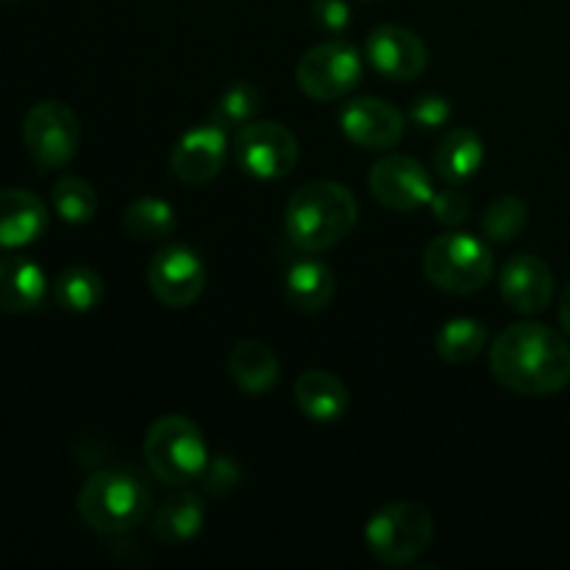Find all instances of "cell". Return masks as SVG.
Segmentation results:
<instances>
[{"label": "cell", "mask_w": 570, "mask_h": 570, "mask_svg": "<svg viewBox=\"0 0 570 570\" xmlns=\"http://www.w3.org/2000/svg\"><path fill=\"white\" fill-rule=\"evenodd\" d=\"M490 371L510 393L554 395L570 384V345L546 323H512L490 345Z\"/></svg>", "instance_id": "cell-1"}, {"label": "cell", "mask_w": 570, "mask_h": 570, "mask_svg": "<svg viewBox=\"0 0 570 570\" xmlns=\"http://www.w3.org/2000/svg\"><path fill=\"white\" fill-rule=\"evenodd\" d=\"M360 220V204L348 187L328 178L301 184L284 206L289 243L304 254H321L343 243Z\"/></svg>", "instance_id": "cell-2"}, {"label": "cell", "mask_w": 570, "mask_h": 570, "mask_svg": "<svg viewBox=\"0 0 570 570\" xmlns=\"http://www.w3.org/2000/svg\"><path fill=\"white\" fill-rule=\"evenodd\" d=\"M148 488L131 473L95 471L78 490V515L98 534H126L150 515Z\"/></svg>", "instance_id": "cell-3"}, {"label": "cell", "mask_w": 570, "mask_h": 570, "mask_svg": "<svg viewBox=\"0 0 570 570\" xmlns=\"http://www.w3.org/2000/svg\"><path fill=\"white\" fill-rule=\"evenodd\" d=\"M142 454L154 476L176 488L200 482L212 460L204 432L184 415H165L154 421L145 434Z\"/></svg>", "instance_id": "cell-4"}, {"label": "cell", "mask_w": 570, "mask_h": 570, "mask_svg": "<svg viewBox=\"0 0 570 570\" xmlns=\"http://www.w3.org/2000/svg\"><path fill=\"white\" fill-rule=\"evenodd\" d=\"M493 250L473 234L449 232L434 237L423 250V273L438 289L473 295L493 278Z\"/></svg>", "instance_id": "cell-5"}, {"label": "cell", "mask_w": 570, "mask_h": 570, "mask_svg": "<svg viewBox=\"0 0 570 570\" xmlns=\"http://www.w3.org/2000/svg\"><path fill=\"white\" fill-rule=\"evenodd\" d=\"M434 540V518L417 501L384 504L365 527V546L376 562L404 568L415 562Z\"/></svg>", "instance_id": "cell-6"}, {"label": "cell", "mask_w": 570, "mask_h": 570, "mask_svg": "<svg viewBox=\"0 0 570 570\" xmlns=\"http://www.w3.org/2000/svg\"><path fill=\"white\" fill-rule=\"evenodd\" d=\"M22 145L39 170L67 167L81 145V122L65 100H39L22 120Z\"/></svg>", "instance_id": "cell-7"}, {"label": "cell", "mask_w": 570, "mask_h": 570, "mask_svg": "<svg viewBox=\"0 0 570 570\" xmlns=\"http://www.w3.org/2000/svg\"><path fill=\"white\" fill-rule=\"evenodd\" d=\"M362 72H365V65H362L360 50L343 39H332L301 56L295 67V81L306 98L328 104V100H340L354 92L362 81Z\"/></svg>", "instance_id": "cell-8"}, {"label": "cell", "mask_w": 570, "mask_h": 570, "mask_svg": "<svg viewBox=\"0 0 570 570\" xmlns=\"http://www.w3.org/2000/svg\"><path fill=\"white\" fill-rule=\"evenodd\" d=\"M234 159L259 181H278L298 165V139L276 120H254L234 137Z\"/></svg>", "instance_id": "cell-9"}, {"label": "cell", "mask_w": 570, "mask_h": 570, "mask_svg": "<svg viewBox=\"0 0 570 570\" xmlns=\"http://www.w3.org/2000/svg\"><path fill=\"white\" fill-rule=\"evenodd\" d=\"M148 284L159 304L187 309L206 289L204 259L189 245H165L150 259Z\"/></svg>", "instance_id": "cell-10"}, {"label": "cell", "mask_w": 570, "mask_h": 570, "mask_svg": "<svg viewBox=\"0 0 570 570\" xmlns=\"http://www.w3.org/2000/svg\"><path fill=\"white\" fill-rule=\"evenodd\" d=\"M371 195L390 212H415L429 206L434 189L432 176L417 159L404 154L382 156L367 176Z\"/></svg>", "instance_id": "cell-11"}, {"label": "cell", "mask_w": 570, "mask_h": 570, "mask_svg": "<svg viewBox=\"0 0 570 570\" xmlns=\"http://www.w3.org/2000/svg\"><path fill=\"white\" fill-rule=\"evenodd\" d=\"M365 56L379 76L390 81H415L429 65V48L404 26H379L367 33Z\"/></svg>", "instance_id": "cell-12"}, {"label": "cell", "mask_w": 570, "mask_h": 570, "mask_svg": "<svg viewBox=\"0 0 570 570\" xmlns=\"http://www.w3.org/2000/svg\"><path fill=\"white\" fill-rule=\"evenodd\" d=\"M345 139L365 150H390L404 139L406 120L382 98H354L340 109Z\"/></svg>", "instance_id": "cell-13"}, {"label": "cell", "mask_w": 570, "mask_h": 570, "mask_svg": "<svg viewBox=\"0 0 570 570\" xmlns=\"http://www.w3.org/2000/svg\"><path fill=\"white\" fill-rule=\"evenodd\" d=\"M228 156V137L220 126L206 122V126L189 128L181 134L170 154V170L181 184L198 187L209 184L212 178L220 176L223 165Z\"/></svg>", "instance_id": "cell-14"}, {"label": "cell", "mask_w": 570, "mask_h": 570, "mask_svg": "<svg viewBox=\"0 0 570 570\" xmlns=\"http://www.w3.org/2000/svg\"><path fill=\"white\" fill-rule=\"evenodd\" d=\"M499 293L510 309L521 315H540L554 298V273L540 256L518 254L501 267Z\"/></svg>", "instance_id": "cell-15"}, {"label": "cell", "mask_w": 570, "mask_h": 570, "mask_svg": "<svg viewBox=\"0 0 570 570\" xmlns=\"http://www.w3.org/2000/svg\"><path fill=\"white\" fill-rule=\"evenodd\" d=\"M48 206L28 189H0V250L37 243L48 232Z\"/></svg>", "instance_id": "cell-16"}, {"label": "cell", "mask_w": 570, "mask_h": 570, "mask_svg": "<svg viewBox=\"0 0 570 570\" xmlns=\"http://www.w3.org/2000/svg\"><path fill=\"white\" fill-rule=\"evenodd\" d=\"M48 295V276L28 256L0 259V315L33 312Z\"/></svg>", "instance_id": "cell-17"}, {"label": "cell", "mask_w": 570, "mask_h": 570, "mask_svg": "<svg viewBox=\"0 0 570 570\" xmlns=\"http://www.w3.org/2000/svg\"><path fill=\"white\" fill-rule=\"evenodd\" d=\"M295 404L304 412L309 421L317 423H334L351 410V393L343 384V379H337L328 371H304L295 379Z\"/></svg>", "instance_id": "cell-18"}, {"label": "cell", "mask_w": 570, "mask_h": 570, "mask_svg": "<svg viewBox=\"0 0 570 570\" xmlns=\"http://www.w3.org/2000/svg\"><path fill=\"white\" fill-rule=\"evenodd\" d=\"M284 295L293 309L315 315L323 312L334 298V273L332 267L323 265L321 259L301 256L287 267L284 276Z\"/></svg>", "instance_id": "cell-19"}, {"label": "cell", "mask_w": 570, "mask_h": 570, "mask_svg": "<svg viewBox=\"0 0 570 570\" xmlns=\"http://www.w3.org/2000/svg\"><path fill=\"white\" fill-rule=\"evenodd\" d=\"M484 142L473 128H451L443 134L434 150V170L443 181L465 184L482 170Z\"/></svg>", "instance_id": "cell-20"}, {"label": "cell", "mask_w": 570, "mask_h": 570, "mask_svg": "<svg viewBox=\"0 0 570 570\" xmlns=\"http://www.w3.org/2000/svg\"><path fill=\"white\" fill-rule=\"evenodd\" d=\"M234 384L248 395H265L278 382V356L262 340H239L228 356Z\"/></svg>", "instance_id": "cell-21"}, {"label": "cell", "mask_w": 570, "mask_h": 570, "mask_svg": "<svg viewBox=\"0 0 570 570\" xmlns=\"http://www.w3.org/2000/svg\"><path fill=\"white\" fill-rule=\"evenodd\" d=\"M206 510L200 495L181 490V493L165 499V504H159L154 515V538L161 546H181L189 543L193 538H198L200 529H204Z\"/></svg>", "instance_id": "cell-22"}, {"label": "cell", "mask_w": 570, "mask_h": 570, "mask_svg": "<svg viewBox=\"0 0 570 570\" xmlns=\"http://www.w3.org/2000/svg\"><path fill=\"white\" fill-rule=\"evenodd\" d=\"M490 332L482 321L476 317H451L440 326L438 337H434V348L438 356L449 365H465L473 362L484 348H488Z\"/></svg>", "instance_id": "cell-23"}, {"label": "cell", "mask_w": 570, "mask_h": 570, "mask_svg": "<svg viewBox=\"0 0 570 570\" xmlns=\"http://www.w3.org/2000/svg\"><path fill=\"white\" fill-rule=\"evenodd\" d=\"M178 228L176 209L161 198H137L122 212V232L139 243L173 237Z\"/></svg>", "instance_id": "cell-24"}, {"label": "cell", "mask_w": 570, "mask_h": 570, "mask_svg": "<svg viewBox=\"0 0 570 570\" xmlns=\"http://www.w3.org/2000/svg\"><path fill=\"white\" fill-rule=\"evenodd\" d=\"M56 304L67 312H92L98 309L106 295V284L92 267H67L59 273L53 284Z\"/></svg>", "instance_id": "cell-25"}, {"label": "cell", "mask_w": 570, "mask_h": 570, "mask_svg": "<svg viewBox=\"0 0 570 570\" xmlns=\"http://www.w3.org/2000/svg\"><path fill=\"white\" fill-rule=\"evenodd\" d=\"M50 200H53L56 215L72 226H83L98 212V195H95L92 184L81 176H61L53 184Z\"/></svg>", "instance_id": "cell-26"}, {"label": "cell", "mask_w": 570, "mask_h": 570, "mask_svg": "<svg viewBox=\"0 0 570 570\" xmlns=\"http://www.w3.org/2000/svg\"><path fill=\"white\" fill-rule=\"evenodd\" d=\"M262 92L248 81H237L226 89V92L217 98V104L212 106L209 120L215 126H220L223 131H239L243 126L254 122L256 111H259Z\"/></svg>", "instance_id": "cell-27"}, {"label": "cell", "mask_w": 570, "mask_h": 570, "mask_svg": "<svg viewBox=\"0 0 570 570\" xmlns=\"http://www.w3.org/2000/svg\"><path fill=\"white\" fill-rule=\"evenodd\" d=\"M529 223V206L518 195H501L484 209L482 232L490 243H512L523 234Z\"/></svg>", "instance_id": "cell-28"}, {"label": "cell", "mask_w": 570, "mask_h": 570, "mask_svg": "<svg viewBox=\"0 0 570 570\" xmlns=\"http://www.w3.org/2000/svg\"><path fill=\"white\" fill-rule=\"evenodd\" d=\"M429 206H432L434 220L443 223V226H460V223H465L468 215H471V200H468L454 184L445 189H438V193L432 195V200H429Z\"/></svg>", "instance_id": "cell-29"}, {"label": "cell", "mask_w": 570, "mask_h": 570, "mask_svg": "<svg viewBox=\"0 0 570 570\" xmlns=\"http://www.w3.org/2000/svg\"><path fill=\"white\" fill-rule=\"evenodd\" d=\"M451 120V104L443 95H423L412 104L410 109V122L412 126L423 128V131H434V128H443Z\"/></svg>", "instance_id": "cell-30"}, {"label": "cell", "mask_w": 570, "mask_h": 570, "mask_svg": "<svg viewBox=\"0 0 570 570\" xmlns=\"http://www.w3.org/2000/svg\"><path fill=\"white\" fill-rule=\"evenodd\" d=\"M200 482H204V490L209 495H226L228 490H234L239 484V465L232 456H215L206 465Z\"/></svg>", "instance_id": "cell-31"}, {"label": "cell", "mask_w": 570, "mask_h": 570, "mask_svg": "<svg viewBox=\"0 0 570 570\" xmlns=\"http://www.w3.org/2000/svg\"><path fill=\"white\" fill-rule=\"evenodd\" d=\"M312 20L328 33H343L351 26L348 0H312Z\"/></svg>", "instance_id": "cell-32"}, {"label": "cell", "mask_w": 570, "mask_h": 570, "mask_svg": "<svg viewBox=\"0 0 570 570\" xmlns=\"http://www.w3.org/2000/svg\"><path fill=\"white\" fill-rule=\"evenodd\" d=\"M560 323L566 328V334L570 337V284L566 287V293L560 295Z\"/></svg>", "instance_id": "cell-33"}]
</instances>
